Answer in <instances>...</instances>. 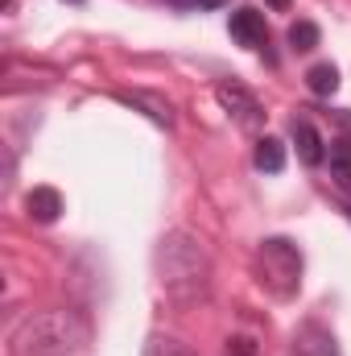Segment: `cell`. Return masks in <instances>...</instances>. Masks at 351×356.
Here are the masks:
<instances>
[{
    "instance_id": "6da1fadb",
    "label": "cell",
    "mask_w": 351,
    "mask_h": 356,
    "mask_svg": "<svg viewBox=\"0 0 351 356\" xmlns=\"http://www.w3.org/2000/svg\"><path fill=\"white\" fill-rule=\"evenodd\" d=\"M87 344L91 323L79 311H37L12 327L8 356H79Z\"/></svg>"
},
{
    "instance_id": "2e32d148",
    "label": "cell",
    "mask_w": 351,
    "mask_h": 356,
    "mask_svg": "<svg viewBox=\"0 0 351 356\" xmlns=\"http://www.w3.org/2000/svg\"><path fill=\"white\" fill-rule=\"evenodd\" d=\"M219 4H228V0H194V8H219Z\"/></svg>"
},
{
    "instance_id": "d6986e66",
    "label": "cell",
    "mask_w": 351,
    "mask_h": 356,
    "mask_svg": "<svg viewBox=\"0 0 351 356\" xmlns=\"http://www.w3.org/2000/svg\"><path fill=\"white\" fill-rule=\"evenodd\" d=\"M67 4H83V0H67Z\"/></svg>"
},
{
    "instance_id": "7a4b0ae2",
    "label": "cell",
    "mask_w": 351,
    "mask_h": 356,
    "mask_svg": "<svg viewBox=\"0 0 351 356\" xmlns=\"http://www.w3.org/2000/svg\"><path fill=\"white\" fill-rule=\"evenodd\" d=\"M157 282L174 302H198L211 290V257L198 236L190 232H166L153 253Z\"/></svg>"
},
{
    "instance_id": "8992f818",
    "label": "cell",
    "mask_w": 351,
    "mask_h": 356,
    "mask_svg": "<svg viewBox=\"0 0 351 356\" xmlns=\"http://www.w3.org/2000/svg\"><path fill=\"white\" fill-rule=\"evenodd\" d=\"M293 356H339V344L323 323H302L293 332Z\"/></svg>"
},
{
    "instance_id": "52a82bcc",
    "label": "cell",
    "mask_w": 351,
    "mask_h": 356,
    "mask_svg": "<svg viewBox=\"0 0 351 356\" xmlns=\"http://www.w3.org/2000/svg\"><path fill=\"white\" fill-rule=\"evenodd\" d=\"M116 99L120 104H132V108H141L153 124H174V108H170V99L166 95H153V91H116Z\"/></svg>"
},
{
    "instance_id": "4fadbf2b",
    "label": "cell",
    "mask_w": 351,
    "mask_h": 356,
    "mask_svg": "<svg viewBox=\"0 0 351 356\" xmlns=\"http://www.w3.org/2000/svg\"><path fill=\"white\" fill-rule=\"evenodd\" d=\"M145 356H198L190 344H182L174 336H149V344H145Z\"/></svg>"
},
{
    "instance_id": "277c9868",
    "label": "cell",
    "mask_w": 351,
    "mask_h": 356,
    "mask_svg": "<svg viewBox=\"0 0 351 356\" xmlns=\"http://www.w3.org/2000/svg\"><path fill=\"white\" fill-rule=\"evenodd\" d=\"M215 99L223 104V112H228V116H232L240 129L257 133V129L264 124L261 104H257V95L244 88V83H232V79H228V83H219V88H215Z\"/></svg>"
},
{
    "instance_id": "9c48e42d",
    "label": "cell",
    "mask_w": 351,
    "mask_h": 356,
    "mask_svg": "<svg viewBox=\"0 0 351 356\" xmlns=\"http://www.w3.org/2000/svg\"><path fill=\"white\" fill-rule=\"evenodd\" d=\"M25 211H29V220H37V224H54V220L62 216V195H58L54 186H33V191L25 195Z\"/></svg>"
},
{
    "instance_id": "5b68a950",
    "label": "cell",
    "mask_w": 351,
    "mask_h": 356,
    "mask_svg": "<svg viewBox=\"0 0 351 356\" xmlns=\"http://www.w3.org/2000/svg\"><path fill=\"white\" fill-rule=\"evenodd\" d=\"M228 33H232L240 46H248V50L268 46V29H264V17L257 8H236L232 21H228Z\"/></svg>"
},
{
    "instance_id": "9a60e30c",
    "label": "cell",
    "mask_w": 351,
    "mask_h": 356,
    "mask_svg": "<svg viewBox=\"0 0 351 356\" xmlns=\"http://www.w3.org/2000/svg\"><path fill=\"white\" fill-rule=\"evenodd\" d=\"M223 356H257V340L236 336V340H228V353H223Z\"/></svg>"
},
{
    "instance_id": "5bb4252c",
    "label": "cell",
    "mask_w": 351,
    "mask_h": 356,
    "mask_svg": "<svg viewBox=\"0 0 351 356\" xmlns=\"http://www.w3.org/2000/svg\"><path fill=\"white\" fill-rule=\"evenodd\" d=\"M331 170H335V178H339L343 186H351V141L348 137L331 145Z\"/></svg>"
},
{
    "instance_id": "ba28073f",
    "label": "cell",
    "mask_w": 351,
    "mask_h": 356,
    "mask_svg": "<svg viewBox=\"0 0 351 356\" xmlns=\"http://www.w3.org/2000/svg\"><path fill=\"white\" fill-rule=\"evenodd\" d=\"M293 145H298V158H302L306 166H323L327 141H323V133H318L310 120H293Z\"/></svg>"
},
{
    "instance_id": "8fae6325",
    "label": "cell",
    "mask_w": 351,
    "mask_h": 356,
    "mask_svg": "<svg viewBox=\"0 0 351 356\" xmlns=\"http://www.w3.org/2000/svg\"><path fill=\"white\" fill-rule=\"evenodd\" d=\"M306 88L314 91V95H335V91H339V67H335V63L310 67V71H306Z\"/></svg>"
},
{
    "instance_id": "ac0fdd59",
    "label": "cell",
    "mask_w": 351,
    "mask_h": 356,
    "mask_svg": "<svg viewBox=\"0 0 351 356\" xmlns=\"http://www.w3.org/2000/svg\"><path fill=\"white\" fill-rule=\"evenodd\" d=\"M170 4H178V8H194V0H170Z\"/></svg>"
},
{
    "instance_id": "e0dca14e",
    "label": "cell",
    "mask_w": 351,
    "mask_h": 356,
    "mask_svg": "<svg viewBox=\"0 0 351 356\" xmlns=\"http://www.w3.org/2000/svg\"><path fill=\"white\" fill-rule=\"evenodd\" d=\"M264 4H268V8H277V13H285V8H289V0H264Z\"/></svg>"
},
{
    "instance_id": "3957f363",
    "label": "cell",
    "mask_w": 351,
    "mask_h": 356,
    "mask_svg": "<svg viewBox=\"0 0 351 356\" xmlns=\"http://www.w3.org/2000/svg\"><path fill=\"white\" fill-rule=\"evenodd\" d=\"M261 261V286H268L277 298H293L302 286V253L285 236H268L257 253Z\"/></svg>"
},
{
    "instance_id": "7c38bea8",
    "label": "cell",
    "mask_w": 351,
    "mask_h": 356,
    "mask_svg": "<svg viewBox=\"0 0 351 356\" xmlns=\"http://www.w3.org/2000/svg\"><path fill=\"white\" fill-rule=\"evenodd\" d=\"M285 38H289V50H298V54H310V50L323 42V33H318V25H314V21H293Z\"/></svg>"
},
{
    "instance_id": "30bf717a",
    "label": "cell",
    "mask_w": 351,
    "mask_h": 356,
    "mask_svg": "<svg viewBox=\"0 0 351 356\" xmlns=\"http://www.w3.org/2000/svg\"><path fill=\"white\" fill-rule=\"evenodd\" d=\"M252 162H257V170H264V175H281V170H285V145H281L277 137H261Z\"/></svg>"
}]
</instances>
